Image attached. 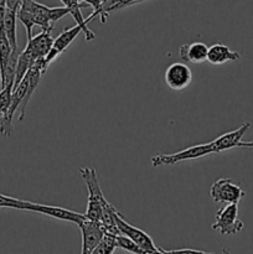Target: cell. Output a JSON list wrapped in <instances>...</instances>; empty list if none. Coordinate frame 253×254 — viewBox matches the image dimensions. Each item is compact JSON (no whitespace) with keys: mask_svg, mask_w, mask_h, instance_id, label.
<instances>
[{"mask_svg":"<svg viewBox=\"0 0 253 254\" xmlns=\"http://www.w3.org/2000/svg\"><path fill=\"white\" fill-rule=\"evenodd\" d=\"M0 208H14V210L30 211V212L41 213V215L50 216V217L57 218V220L67 221V222L76 223L77 226L81 225L86 216L84 213L74 212V211L67 210V208L59 207V206H49L35 203L31 201H25L21 198L12 197V196L1 195L0 193Z\"/></svg>","mask_w":253,"mask_h":254,"instance_id":"cell-1","label":"cell"},{"mask_svg":"<svg viewBox=\"0 0 253 254\" xmlns=\"http://www.w3.org/2000/svg\"><path fill=\"white\" fill-rule=\"evenodd\" d=\"M82 179L86 184L87 192H88V200H87V210L84 216L87 220L99 222L102 217L104 207L108 205V201L104 197L103 191L97 179V173L93 168H81L79 169Z\"/></svg>","mask_w":253,"mask_h":254,"instance_id":"cell-2","label":"cell"},{"mask_svg":"<svg viewBox=\"0 0 253 254\" xmlns=\"http://www.w3.org/2000/svg\"><path fill=\"white\" fill-rule=\"evenodd\" d=\"M213 153L212 144H198V145H192L190 148L183 149V150L178 151L174 154H158L151 158V165L154 168L163 165H174L180 161L185 160H195V159L203 158V156L211 155Z\"/></svg>","mask_w":253,"mask_h":254,"instance_id":"cell-3","label":"cell"},{"mask_svg":"<svg viewBox=\"0 0 253 254\" xmlns=\"http://www.w3.org/2000/svg\"><path fill=\"white\" fill-rule=\"evenodd\" d=\"M245 225L238 217L237 203H228L216 212L215 222L211 225L213 231H218L222 236H232L241 232Z\"/></svg>","mask_w":253,"mask_h":254,"instance_id":"cell-4","label":"cell"},{"mask_svg":"<svg viewBox=\"0 0 253 254\" xmlns=\"http://www.w3.org/2000/svg\"><path fill=\"white\" fill-rule=\"evenodd\" d=\"M116 225L122 236H126V238L133 241L139 248L145 251L146 253L154 254L158 251L159 247H156V246L154 245L153 238H151L148 233L144 232L143 230H140V228H136L134 227V226L129 225V223L124 220L123 215H122L119 211L116 213Z\"/></svg>","mask_w":253,"mask_h":254,"instance_id":"cell-5","label":"cell"},{"mask_svg":"<svg viewBox=\"0 0 253 254\" xmlns=\"http://www.w3.org/2000/svg\"><path fill=\"white\" fill-rule=\"evenodd\" d=\"M210 195L215 202L237 203L246 196V192L233 183L232 179H218L211 185Z\"/></svg>","mask_w":253,"mask_h":254,"instance_id":"cell-6","label":"cell"},{"mask_svg":"<svg viewBox=\"0 0 253 254\" xmlns=\"http://www.w3.org/2000/svg\"><path fill=\"white\" fill-rule=\"evenodd\" d=\"M164 79L169 88L173 91H183L188 88L192 82L191 68L184 62H174L166 68Z\"/></svg>","mask_w":253,"mask_h":254,"instance_id":"cell-7","label":"cell"},{"mask_svg":"<svg viewBox=\"0 0 253 254\" xmlns=\"http://www.w3.org/2000/svg\"><path fill=\"white\" fill-rule=\"evenodd\" d=\"M82 235V250L81 254H92L94 248L99 245L102 238L106 235L103 226L101 222L84 220L81 225H78Z\"/></svg>","mask_w":253,"mask_h":254,"instance_id":"cell-8","label":"cell"},{"mask_svg":"<svg viewBox=\"0 0 253 254\" xmlns=\"http://www.w3.org/2000/svg\"><path fill=\"white\" fill-rule=\"evenodd\" d=\"M81 32H83V27L79 26V25H74L71 29H64L63 31L55 39L51 51H50V54L47 55V57L45 59V64H46L47 68H49L50 64H51L57 57L61 56V55L68 49L69 45L73 42V40L76 39Z\"/></svg>","mask_w":253,"mask_h":254,"instance_id":"cell-9","label":"cell"},{"mask_svg":"<svg viewBox=\"0 0 253 254\" xmlns=\"http://www.w3.org/2000/svg\"><path fill=\"white\" fill-rule=\"evenodd\" d=\"M250 128V122H245V123L241 124L240 128H237L236 130L228 131V133L222 134V135H220L218 138H216L215 140L211 141L213 148V153L218 154L226 150H231V149L233 148H238L240 143L242 141V138L245 136V134L247 133Z\"/></svg>","mask_w":253,"mask_h":254,"instance_id":"cell-10","label":"cell"},{"mask_svg":"<svg viewBox=\"0 0 253 254\" xmlns=\"http://www.w3.org/2000/svg\"><path fill=\"white\" fill-rule=\"evenodd\" d=\"M61 2L63 4L64 7L69 10V15L73 17V20L76 21V25H79V26L83 27V35H84V40L87 42L92 41V40L96 39V35L94 32L92 31L91 29L88 27V22L92 21V20L96 17V15L92 12L87 19H84L83 15H82L81 10L83 7H86L87 5L84 2H81L79 0H61Z\"/></svg>","mask_w":253,"mask_h":254,"instance_id":"cell-11","label":"cell"},{"mask_svg":"<svg viewBox=\"0 0 253 254\" xmlns=\"http://www.w3.org/2000/svg\"><path fill=\"white\" fill-rule=\"evenodd\" d=\"M52 31H41L36 36H32L31 39L27 40V44L25 49L29 50L32 54L36 61L39 60H45L47 55L50 54L54 45L55 39L52 37Z\"/></svg>","mask_w":253,"mask_h":254,"instance_id":"cell-12","label":"cell"},{"mask_svg":"<svg viewBox=\"0 0 253 254\" xmlns=\"http://www.w3.org/2000/svg\"><path fill=\"white\" fill-rule=\"evenodd\" d=\"M241 60L240 52L231 50L227 45L215 44L208 47L207 62L211 64H222L226 62H236Z\"/></svg>","mask_w":253,"mask_h":254,"instance_id":"cell-13","label":"cell"},{"mask_svg":"<svg viewBox=\"0 0 253 254\" xmlns=\"http://www.w3.org/2000/svg\"><path fill=\"white\" fill-rule=\"evenodd\" d=\"M12 87H5L0 89V135L9 138L12 134V123L7 119L10 103H11Z\"/></svg>","mask_w":253,"mask_h":254,"instance_id":"cell-14","label":"cell"},{"mask_svg":"<svg viewBox=\"0 0 253 254\" xmlns=\"http://www.w3.org/2000/svg\"><path fill=\"white\" fill-rule=\"evenodd\" d=\"M208 46L203 42H192V44L183 45L179 50V56L183 61L192 62V64H202L207 61Z\"/></svg>","mask_w":253,"mask_h":254,"instance_id":"cell-15","label":"cell"},{"mask_svg":"<svg viewBox=\"0 0 253 254\" xmlns=\"http://www.w3.org/2000/svg\"><path fill=\"white\" fill-rule=\"evenodd\" d=\"M32 15H34L35 26L41 27V31H52L54 24L50 19V7L41 2L32 1Z\"/></svg>","mask_w":253,"mask_h":254,"instance_id":"cell-16","label":"cell"},{"mask_svg":"<svg viewBox=\"0 0 253 254\" xmlns=\"http://www.w3.org/2000/svg\"><path fill=\"white\" fill-rule=\"evenodd\" d=\"M16 11H12V10L6 9V12L4 15V19L0 22V25L4 29L5 34H6L7 40H9L10 45H11L12 50L16 51L19 50L17 46V32H16Z\"/></svg>","mask_w":253,"mask_h":254,"instance_id":"cell-17","label":"cell"},{"mask_svg":"<svg viewBox=\"0 0 253 254\" xmlns=\"http://www.w3.org/2000/svg\"><path fill=\"white\" fill-rule=\"evenodd\" d=\"M32 1L34 0H24V2H22L21 6H20V9L16 12L17 20L26 29L27 40H30L32 37V29L35 26L34 15H32Z\"/></svg>","mask_w":253,"mask_h":254,"instance_id":"cell-18","label":"cell"},{"mask_svg":"<svg viewBox=\"0 0 253 254\" xmlns=\"http://www.w3.org/2000/svg\"><path fill=\"white\" fill-rule=\"evenodd\" d=\"M146 1V0H104L103 9H102V14L99 16L102 24L107 21V17L111 12H116L118 10L126 9V7L131 6V5L139 4V2Z\"/></svg>","mask_w":253,"mask_h":254,"instance_id":"cell-19","label":"cell"},{"mask_svg":"<svg viewBox=\"0 0 253 254\" xmlns=\"http://www.w3.org/2000/svg\"><path fill=\"white\" fill-rule=\"evenodd\" d=\"M12 52H14V50H12L11 45L7 40L4 29L0 25V78L4 76V72L9 64Z\"/></svg>","mask_w":253,"mask_h":254,"instance_id":"cell-20","label":"cell"},{"mask_svg":"<svg viewBox=\"0 0 253 254\" xmlns=\"http://www.w3.org/2000/svg\"><path fill=\"white\" fill-rule=\"evenodd\" d=\"M117 236L112 233H106L99 245L94 248L92 254H113L114 251L118 248L117 245Z\"/></svg>","mask_w":253,"mask_h":254,"instance_id":"cell-21","label":"cell"},{"mask_svg":"<svg viewBox=\"0 0 253 254\" xmlns=\"http://www.w3.org/2000/svg\"><path fill=\"white\" fill-rule=\"evenodd\" d=\"M117 245H118V248H121V250L123 251H126V252L131 254H149L146 253L145 251L141 250V248H139L133 241L126 238V236H122V235L117 236Z\"/></svg>","mask_w":253,"mask_h":254,"instance_id":"cell-22","label":"cell"},{"mask_svg":"<svg viewBox=\"0 0 253 254\" xmlns=\"http://www.w3.org/2000/svg\"><path fill=\"white\" fill-rule=\"evenodd\" d=\"M69 15V10L64 6H57V7H50V19L51 22L55 25V22H57L59 20H61L62 17Z\"/></svg>","mask_w":253,"mask_h":254,"instance_id":"cell-23","label":"cell"},{"mask_svg":"<svg viewBox=\"0 0 253 254\" xmlns=\"http://www.w3.org/2000/svg\"><path fill=\"white\" fill-rule=\"evenodd\" d=\"M82 1L86 5H89V6L93 7V14L96 15V16H101L104 0H82Z\"/></svg>","mask_w":253,"mask_h":254,"instance_id":"cell-24","label":"cell"},{"mask_svg":"<svg viewBox=\"0 0 253 254\" xmlns=\"http://www.w3.org/2000/svg\"><path fill=\"white\" fill-rule=\"evenodd\" d=\"M164 254H215L210 252H203V251H197V250H174V251H164L161 248Z\"/></svg>","mask_w":253,"mask_h":254,"instance_id":"cell-25","label":"cell"},{"mask_svg":"<svg viewBox=\"0 0 253 254\" xmlns=\"http://www.w3.org/2000/svg\"><path fill=\"white\" fill-rule=\"evenodd\" d=\"M22 2H24V0H6V7L9 10L17 12Z\"/></svg>","mask_w":253,"mask_h":254,"instance_id":"cell-26","label":"cell"},{"mask_svg":"<svg viewBox=\"0 0 253 254\" xmlns=\"http://www.w3.org/2000/svg\"><path fill=\"white\" fill-rule=\"evenodd\" d=\"M6 0H0V22L4 19V15L6 12Z\"/></svg>","mask_w":253,"mask_h":254,"instance_id":"cell-27","label":"cell"},{"mask_svg":"<svg viewBox=\"0 0 253 254\" xmlns=\"http://www.w3.org/2000/svg\"><path fill=\"white\" fill-rule=\"evenodd\" d=\"M238 148H246V149H253V141H248V143H243L241 141Z\"/></svg>","mask_w":253,"mask_h":254,"instance_id":"cell-28","label":"cell"},{"mask_svg":"<svg viewBox=\"0 0 253 254\" xmlns=\"http://www.w3.org/2000/svg\"><path fill=\"white\" fill-rule=\"evenodd\" d=\"M215 254H216V253H215ZM220 254H233V253H231L228 250H222V252H221Z\"/></svg>","mask_w":253,"mask_h":254,"instance_id":"cell-29","label":"cell"}]
</instances>
